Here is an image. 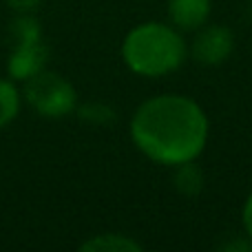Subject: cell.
Here are the masks:
<instances>
[{"mask_svg": "<svg viewBox=\"0 0 252 252\" xmlns=\"http://www.w3.org/2000/svg\"><path fill=\"white\" fill-rule=\"evenodd\" d=\"M25 97L40 115L62 118L75 109V89L58 73L40 71L27 80Z\"/></svg>", "mask_w": 252, "mask_h": 252, "instance_id": "obj_3", "label": "cell"}, {"mask_svg": "<svg viewBox=\"0 0 252 252\" xmlns=\"http://www.w3.org/2000/svg\"><path fill=\"white\" fill-rule=\"evenodd\" d=\"M122 58L133 73L159 78L175 71L184 62L186 44L173 27L146 22L135 27L124 38Z\"/></svg>", "mask_w": 252, "mask_h": 252, "instance_id": "obj_2", "label": "cell"}, {"mask_svg": "<svg viewBox=\"0 0 252 252\" xmlns=\"http://www.w3.org/2000/svg\"><path fill=\"white\" fill-rule=\"evenodd\" d=\"M177 175H175V186H177L179 192L184 195H197L201 190V184H204V177H201L199 168H197L192 161H186V164L177 166Z\"/></svg>", "mask_w": 252, "mask_h": 252, "instance_id": "obj_8", "label": "cell"}, {"mask_svg": "<svg viewBox=\"0 0 252 252\" xmlns=\"http://www.w3.org/2000/svg\"><path fill=\"white\" fill-rule=\"evenodd\" d=\"M47 62V47L42 40H22L16 42L11 58H9V73L16 80H29L31 75L40 73Z\"/></svg>", "mask_w": 252, "mask_h": 252, "instance_id": "obj_5", "label": "cell"}, {"mask_svg": "<svg viewBox=\"0 0 252 252\" xmlns=\"http://www.w3.org/2000/svg\"><path fill=\"white\" fill-rule=\"evenodd\" d=\"M84 252H139L142 246L124 235H100L82 244Z\"/></svg>", "mask_w": 252, "mask_h": 252, "instance_id": "obj_7", "label": "cell"}, {"mask_svg": "<svg viewBox=\"0 0 252 252\" xmlns=\"http://www.w3.org/2000/svg\"><path fill=\"white\" fill-rule=\"evenodd\" d=\"M244 228L252 239V195L248 197V201H246V206H244Z\"/></svg>", "mask_w": 252, "mask_h": 252, "instance_id": "obj_10", "label": "cell"}, {"mask_svg": "<svg viewBox=\"0 0 252 252\" xmlns=\"http://www.w3.org/2000/svg\"><path fill=\"white\" fill-rule=\"evenodd\" d=\"M210 13V0H170L168 16L184 31L199 29Z\"/></svg>", "mask_w": 252, "mask_h": 252, "instance_id": "obj_6", "label": "cell"}, {"mask_svg": "<svg viewBox=\"0 0 252 252\" xmlns=\"http://www.w3.org/2000/svg\"><path fill=\"white\" fill-rule=\"evenodd\" d=\"M18 109H20V95L16 87L7 80H0V128L16 118Z\"/></svg>", "mask_w": 252, "mask_h": 252, "instance_id": "obj_9", "label": "cell"}, {"mask_svg": "<svg viewBox=\"0 0 252 252\" xmlns=\"http://www.w3.org/2000/svg\"><path fill=\"white\" fill-rule=\"evenodd\" d=\"M13 9H20V11H31L40 4V0H7Z\"/></svg>", "mask_w": 252, "mask_h": 252, "instance_id": "obj_11", "label": "cell"}, {"mask_svg": "<svg viewBox=\"0 0 252 252\" xmlns=\"http://www.w3.org/2000/svg\"><path fill=\"white\" fill-rule=\"evenodd\" d=\"M135 146L157 164L179 166L195 161L208 139V120L195 100L157 95L139 104L130 120Z\"/></svg>", "mask_w": 252, "mask_h": 252, "instance_id": "obj_1", "label": "cell"}, {"mask_svg": "<svg viewBox=\"0 0 252 252\" xmlns=\"http://www.w3.org/2000/svg\"><path fill=\"white\" fill-rule=\"evenodd\" d=\"M232 33L226 27H206L192 42V58L201 64H221L232 53Z\"/></svg>", "mask_w": 252, "mask_h": 252, "instance_id": "obj_4", "label": "cell"}]
</instances>
